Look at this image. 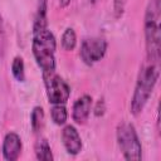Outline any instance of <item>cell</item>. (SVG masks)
<instances>
[{
  "label": "cell",
  "instance_id": "19",
  "mask_svg": "<svg viewBox=\"0 0 161 161\" xmlns=\"http://www.w3.org/2000/svg\"><path fill=\"white\" fill-rule=\"evenodd\" d=\"M155 1H156V3H160V0H155Z\"/></svg>",
  "mask_w": 161,
  "mask_h": 161
},
{
  "label": "cell",
  "instance_id": "14",
  "mask_svg": "<svg viewBox=\"0 0 161 161\" xmlns=\"http://www.w3.org/2000/svg\"><path fill=\"white\" fill-rule=\"evenodd\" d=\"M77 45V35H75V31L72 29V28H67L62 35V47L70 52L75 48Z\"/></svg>",
  "mask_w": 161,
  "mask_h": 161
},
{
  "label": "cell",
  "instance_id": "3",
  "mask_svg": "<svg viewBox=\"0 0 161 161\" xmlns=\"http://www.w3.org/2000/svg\"><path fill=\"white\" fill-rule=\"evenodd\" d=\"M160 3L150 4L145 15V40L147 60L158 63L161 57V30H160Z\"/></svg>",
  "mask_w": 161,
  "mask_h": 161
},
{
  "label": "cell",
  "instance_id": "7",
  "mask_svg": "<svg viewBox=\"0 0 161 161\" xmlns=\"http://www.w3.org/2000/svg\"><path fill=\"white\" fill-rule=\"evenodd\" d=\"M21 140L15 132H9L5 135L3 141V156L6 161H15L21 153Z\"/></svg>",
  "mask_w": 161,
  "mask_h": 161
},
{
  "label": "cell",
  "instance_id": "4",
  "mask_svg": "<svg viewBox=\"0 0 161 161\" xmlns=\"http://www.w3.org/2000/svg\"><path fill=\"white\" fill-rule=\"evenodd\" d=\"M118 147L126 160L138 161L142 158V146L133 125L121 122L116 130Z\"/></svg>",
  "mask_w": 161,
  "mask_h": 161
},
{
  "label": "cell",
  "instance_id": "10",
  "mask_svg": "<svg viewBox=\"0 0 161 161\" xmlns=\"http://www.w3.org/2000/svg\"><path fill=\"white\" fill-rule=\"evenodd\" d=\"M34 151H35V157L40 161H53L54 160V156L52 153V148H50L47 138H43V137L39 138L35 142Z\"/></svg>",
  "mask_w": 161,
  "mask_h": 161
},
{
  "label": "cell",
  "instance_id": "11",
  "mask_svg": "<svg viewBox=\"0 0 161 161\" xmlns=\"http://www.w3.org/2000/svg\"><path fill=\"white\" fill-rule=\"evenodd\" d=\"M47 9H48V0H38L36 15H35L33 29L47 26V24H48V21H47Z\"/></svg>",
  "mask_w": 161,
  "mask_h": 161
},
{
  "label": "cell",
  "instance_id": "5",
  "mask_svg": "<svg viewBox=\"0 0 161 161\" xmlns=\"http://www.w3.org/2000/svg\"><path fill=\"white\" fill-rule=\"evenodd\" d=\"M44 83L47 89V97L52 104H65L69 96L70 88L67 82L55 73L44 75Z\"/></svg>",
  "mask_w": 161,
  "mask_h": 161
},
{
  "label": "cell",
  "instance_id": "16",
  "mask_svg": "<svg viewBox=\"0 0 161 161\" xmlns=\"http://www.w3.org/2000/svg\"><path fill=\"white\" fill-rule=\"evenodd\" d=\"M126 1L127 0H113V10H114V16L116 18H121L122 16V14L125 11Z\"/></svg>",
  "mask_w": 161,
  "mask_h": 161
},
{
  "label": "cell",
  "instance_id": "15",
  "mask_svg": "<svg viewBox=\"0 0 161 161\" xmlns=\"http://www.w3.org/2000/svg\"><path fill=\"white\" fill-rule=\"evenodd\" d=\"M11 73L14 78L18 82H24L25 79V67H24V60L21 57H15L11 63Z\"/></svg>",
  "mask_w": 161,
  "mask_h": 161
},
{
  "label": "cell",
  "instance_id": "20",
  "mask_svg": "<svg viewBox=\"0 0 161 161\" xmlns=\"http://www.w3.org/2000/svg\"><path fill=\"white\" fill-rule=\"evenodd\" d=\"M92 1H93V3H96V1H97V0H92Z\"/></svg>",
  "mask_w": 161,
  "mask_h": 161
},
{
  "label": "cell",
  "instance_id": "12",
  "mask_svg": "<svg viewBox=\"0 0 161 161\" xmlns=\"http://www.w3.org/2000/svg\"><path fill=\"white\" fill-rule=\"evenodd\" d=\"M44 123V111L40 106H35L30 114V125L34 132H39Z\"/></svg>",
  "mask_w": 161,
  "mask_h": 161
},
{
  "label": "cell",
  "instance_id": "13",
  "mask_svg": "<svg viewBox=\"0 0 161 161\" xmlns=\"http://www.w3.org/2000/svg\"><path fill=\"white\" fill-rule=\"evenodd\" d=\"M50 116L55 125H58V126L64 125L68 118L67 108L64 107V104H53V107L50 109Z\"/></svg>",
  "mask_w": 161,
  "mask_h": 161
},
{
  "label": "cell",
  "instance_id": "1",
  "mask_svg": "<svg viewBox=\"0 0 161 161\" xmlns=\"http://www.w3.org/2000/svg\"><path fill=\"white\" fill-rule=\"evenodd\" d=\"M55 38L47 26L33 29L31 50L43 77L55 73Z\"/></svg>",
  "mask_w": 161,
  "mask_h": 161
},
{
  "label": "cell",
  "instance_id": "8",
  "mask_svg": "<svg viewBox=\"0 0 161 161\" xmlns=\"http://www.w3.org/2000/svg\"><path fill=\"white\" fill-rule=\"evenodd\" d=\"M62 141L69 155H78L82 151V140L74 126L68 125L63 128Z\"/></svg>",
  "mask_w": 161,
  "mask_h": 161
},
{
  "label": "cell",
  "instance_id": "18",
  "mask_svg": "<svg viewBox=\"0 0 161 161\" xmlns=\"http://www.w3.org/2000/svg\"><path fill=\"white\" fill-rule=\"evenodd\" d=\"M70 1H72V0H59V5H60L62 8H65V6H68V5L70 4Z\"/></svg>",
  "mask_w": 161,
  "mask_h": 161
},
{
  "label": "cell",
  "instance_id": "6",
  "mask_svg": "<svg viewBox=\"0 0 161 161\" xmlns=\"http://www.w3.org/2000/svg\"><path fill=\"white\" fill-rule=\"evenodd\" d=\"M107 50V42L102 38H89L83 40L80 45V58L87 65H92L101 60Z\"/></svg>",
  "mask_w": 161,
  "mask_h": 161
},
{
  "label": "cell",
  "instance_id": "17",
  "mask_svg": "<svg viewBox=\"0 0 161 161\" xmlns=\"http://www.w3.org/2000/svg\"><path fill=\"white\" fill-rule=\"evenodd\" d=\"M103 113H104V102H103V99H99L97 102L96 108H94V114L96 116H102Z\"/></svg>",
  "mask_w": 161,
  "mask_h": 161
},
{
  "label": "cell",
  "instance_id": "9",
  "mask_svg": "<svg viewBox=\"0 0 161 161\" xmlns=\"http://www.w3.org/2000/svg\"><path fill=\"white\" fill-rule=\"evenodd\" d=\"M91 108H92V97L88 94H84L82 97H79L74 104H73V109H72V117L75 121V123H84L91 113Z\"/></svg>",
  "mask_w": 161,
  "mask_h": 161
},
{
  "label": "cell",
  "instance_id": "2",
  "mask_svg": "<svg viewBox=\"0 0 161 161\" xmlns=\"http://www.w3.org/2000/svg\"><path fill=\"white\" fill-rule=\"evenodd\" d=\"M158 74H160L158 63L148 62V64H146L141 68L137 82H136L135 92H133V96L131 99L132 114L137 116L143 111V108H145L146 103L148 102V99L152 94V91L157 83Z\"/></svg>",
  "mask_w": 161,
  "mask_h": 161
}]
</instances>
